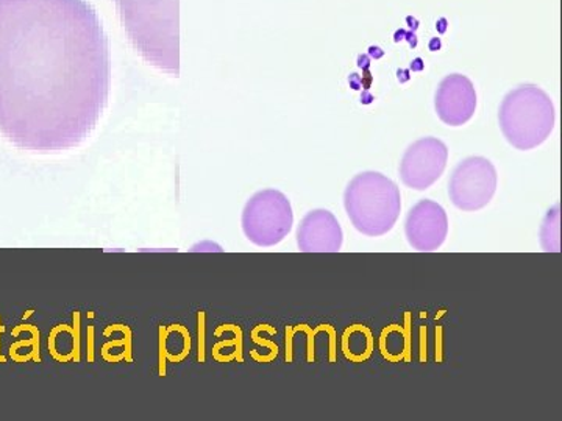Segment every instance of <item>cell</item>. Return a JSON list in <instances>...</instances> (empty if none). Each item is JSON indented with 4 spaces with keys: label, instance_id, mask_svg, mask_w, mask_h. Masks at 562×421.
Segmentation results:
<instances>
[{
    "label": "cell",
    "instance_id": "obj_1",
    "mask_svg": "<svg viewBox=\"0 0 562 421\" xmlns=\"http://www.w3.org/2000/svg\"><path fill=\"white\" fill-rule=\"evenodd\" d=\"M110 44L88 0H0V135L60 153L90 138L109 103Z\"/></svg>",
    "mask_w": 562,
    "mask_h": 421
},
{
    "label": "cell",
    "instance_id": "obj_2",
    "mask_svg": "<svg viewBox=\"0 0 562 421\" xmlns=\"http://www.w3.org/2000/svg\"><path fill=\"white\" fill-rule=\"evenodd\" d=\"M132 46L144 61L180 76V0H116Z\"/></svg>",
    "mask_w": 562,
    "mask_h": 421
},
{
    "label": "cell",
    "instance_id": "obj_3",
    "mask_svg": "<svg viewBox=\"0 0 562 421\" xmlns=\"http://www.w3.org/2000/svg\"><path fill=\"white\" fill-rule=\"evenodd\" d=\"M344 208L361 235L380 238L387 235L401 217V190L383 173L362 172L346 187Z\"/></svg>",
    "mask_w": 562,
    "mask_h": 421
},
{
    "label": "cell",
    "instance_id": "obj_4",
    "mask_svg": "<svg viewBox=\"0 0 562 421\" xmlns=\"http://www.w3.org/2000/svg\"><path fill=\"white\" fill-rule=\"evenodd\" d=\"M501 130L517 150H532L552 135L557 111L550 95L536 84H522L503 99Z\"/></svg>",
    "mask_w": 562,
    "mask_h": 421
},
{
    "label": "cell",
    "instance_id": "obj_5",
    "mask_svg": "<svg viewBox=\"0 0 562 421\" xmlns=\"http://www.w3.org/2000/svg\"><path fill=\"white\" fill-rule=\"evenodd\" d=\"M243 231L258 247H273L283 241L292 230L294 214L291 202L283 192H257L243 210Z\"/></svg>",
    "mask_w": 562,
    "mask_h": 421
},
{
    "label": "cell",
    "instance_id": "obj_6",
    "mask_svg": "<svg viewBox=\"0 0 562 421\" xmlns=\"http://www.w3.org/2000/svg\"><path fill=\"white\" fill-rule=\"evenodd\" d=\"M497 184V169L487 158H465L450 177V201L458 209L468 213L483 209L494 198Z\"/></svg>",
    "mask_w": 562,
    "mask_h": 421
},
{
    "label": "cell",
    "instance_id": "obj_7",
    "mask_svg": "<svg viewBox=\"0 0 562 421\" xmlns=\"http://www.w3.org/2000/svg\"><path fill=\"white\" fill-rule=\"evenodd\" d=\"M449 161V149L438 138H422L406 149L401 161V180L414 191L430 190L441 179Z\"/></svg>",
    "mask_w": 562,
    "mask_h": 421
},
{
    "label": "cell",
    "instance_id": "obj_8",
    "mask_svg": "<svg viewBox=\"0 0 562 421\" xmlns=\"http://www.w3.org/2000/svg\"><path fill=\"white\" fill-rule=\"evenodd\" d=\"M447 235L449 217L439 203L424 198L409 209L405 221V236L414 250L430 253L441 249Z\"/></svg>",
    "mask_w": 562,
    "mask_h": 421
},
{
    "label": "cell",
    "instance_id": "obj_9",
    "mask_svg": "<svg viewBox=\"0 0 562 421\" xmlns=\"http://www.w3.org/2000/svg\"><path fill=\"white\" fill-rule=\"evenodd\" d=\"M435 109L439 120L449 127L468 124L476 110V91L472 81L461 73L447 76L436 91Z\"/></svg>",
    "mask_w": 562,
    "mask_h": 421
},
{
    "label": "cell",
    "instance_id": "obj_10",
    "mask_svg": "<svg viewBox=\"0 0 562 421\" xmlns=\"http://www.w3.org/2000/svg\"><path fill=\"white\" fill-rule=\"evenodd\" d=\"M344 232L338 219L328 209L310 210L297 230V246L303 253H338Z\"/></svg>",
    "mask_w": 562,
    "mask_h": 421
},
{
    "label": "cell",
    "instance_id": "obj_11",
    "mask_svg": "<svg viewBox=\"0 0 562 421\" xmlns=\"http://www.w3.org/2000/svg\"><path fill=\"white\" fill-rule=\"evenodd\" d=\"M541 246L543 251H549V253H560L561 251L560 206L558 205L549 209L542 221Z\"/></svg>",
    "mask_w": 562,
    "mask_h": 421
},
{
    "label": "cell",
    "instance_id": "obj_12",
    "mask_svg": "<svg viewBox=\"0 0 562 421\" xmlns=\"http://www.w3.org/2000/svg\"><path fill=\"white\" fill-rule=\"evenodd\" d=\"M350 88H353V90H360L361 88V80L360 77L357 76V73H353V76H350Z\"/></svg>",
    "mask_w": 562,
    "mask_h": 421
},
{
    "label": "cell",
    "instance_id": "obj_13",
    "mask_svg": "<svg viewBox=\"0 0 562 421\" xmlns=\"http://www.w3.org/2000/svg\"><path fill=\"white\" fill-rule=\"evenodd\" d=\"M373 102L372 94H369V92H362L361 95V103H366V105H369V103Z\"/></svg>",
    "mask_w": 562,
    "mask_h": 421
},
{
    "label": "cell",
    "instance_id": "obj_14",
    "mask_svg": "<svg viewBox=\"0 0 562 421\" xmlns=\"http://www.w3.org/2000/svg\"><path fill=\"white\" fill-rule=\"evenodd\" d=\"M398 80H401V81L409 80L408 72H405V70H403V72H398Z\"/></svg>",
    "mask_w": 562,
    "mask_h": 421
}]
</instances>
